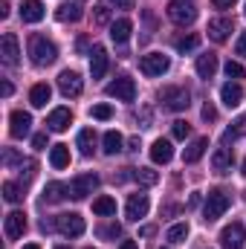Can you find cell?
<instances>
[{
  "mask_svg": "<svg viewBox=\"0 0 246 249\" xmlns=\"http://www.w3.org/2000/svg\"><path fill=\"white\" fill-rule=\"evenodd\" d=\"M168 67H171V58L162 55V53H148V55H142V61H139V70H142L145 75H151V78L168 72Z\"/></svg>",
  "mask_w": 246,
  "mask_h": 249,
  "instance_id": "obj_7",
  "label": "cell"
},
{
  "mask_svg": "<svg viewBox=\"0 0 246 249\" xmlns=\"http://www.w3.org/2000/svg\"><path fill=\"white\" fill-rule=\"evenodd\" d=\"M148 209H151L148 194H130L127 197V206H124V214H127V220H142L148 214Z\"/></svg>",
  "mask_w": 246,
  "mask_h": 249,
  "instance_id": "obj_13",
  "label": "cell"
},
{
  "mask_svg": "<svg viewBox=\"0 0 246 249\" xmlns=\"http://www.w3.org/2000/svg\"><path fill=\"white\" fill-rule=\"evenodd\" d=\"M96 188H99V177H96V174H78L75 180H70L67 191H70L72 200H84V197L93 194Z\"/></svg>",
  "mask_w": 246,
  "mask_h": 249,
  "instance_id": "obj_5",
  "label": "cell"
},
{
  "mask_svg": "<svg viewBox=\"0 0 246 249\" xmlns=\"http://www.w3.org/2000/svg\"><path fill=\"white\" fill-rule=\"evenodd\" d=\"M232 29H235V20L232 18H214V20H209V38L217 41V44H223Z\"/></svg>",
  "mask_w": 246,
  "mask_h": 249,
  "instance_id": "obj_16",
  "label": "cell"
},
{
  "mask_svg": "<svg viewBox=\"0 0 246 249\" xmlns=\"http://www.w3.org/2000/svg\"><path fill=\"white\" fill-rule=\"evenodd\" d=\"M67 194H70V191H67L64 183H50V186L44 188V200H47V203H61Z\"/></svg>",
  "mask_w": 246,
  "mask_h": 249,
  "instance_id": "obj_32",
  "label": "cell"
},
{
  "mask_svg": "<svg viewBox=\"0 0 246 249\" xmlns=\"http://www.w3.org/2000/svg\"><path fill=\"white\" fill-rule=\"evenodd\" d=\"M226 75H229V78L235 81V78H244L246 70H244V67H241L238 61H229V64H226Z\"/></svg>",
  "mask_w": 246,
  "mask_h": 249,
  "instance_id": "obj_38",
  "label": "cell"
},
{
  "mask_svg": "<svg viewBox=\"0 0 246 249\" xmlns=\"http://www.w3.org/2000/svg\"><path fill=\"white\" fill-rule=\"evenodd\" d=\"M119 249H139V247H136L133 241H124V244H122V247H119Z\"/></svg>",
  "mask_w": 246,
  "mask_h": 249,
  "instance_id": "obj_48",
  "label": "cell"
},
{
  "mask_svg": "<svg viewBox=\"0 0 246 249\" xmlns=\"http://www.w3.org/2000/svg\"><path fill=\"white\" fill-rule=\"evenodd\" d=\"M241 174H244V177H246V162H244V171H241Z\"/></svg>",
  "mask_w": 246,
  "mask_h": 249,
  "instance_id": "obj_50",
  "label": "cell"
},
{
  "mask_svg": "<svg viewBox=\"0 0 246 249\" xmlns=\"http://www.w3.org/2000/svg\"><path fill=\"white\" fill-rule=\"evenodd\" d=\"M105 93H107L110 99H119V102H133V99H136V84H133V78L119 75L116 81H110V84L105 87Z\"/></svg>",
  "mask_w": 246,
  "mask_h": 249,
  "instance_id": "obj_4",
  "label": "cell"
},
{
  "mask_svg": "<svg viewBox=\"0 0 246 249\" xmlns=\"http://www.w3.org/2000/svg\"><path fill=\"white\" fill-rule=\"evenodd\" d=\"M29 55H32V64L50 67V64H55V58H58V47L50 38H44V35H32L29 38Z\"/></svg>",
  "mask_w": 246,
  "mask_h": 249,
  "instance_id": "obj_1",
  "label": "cell"
},
{
  "mask_svg": "<svg viewBox=\"0 0 246 249\" xmlns=\"http://www.w3.org/2000/svg\"><path fill=\"white\" fill-rule=\"evenodd\" d=\"M87 249H93V247H87Z\"/></svg>",
  "mask_w": 246,
  "mask_h": 249,
  "instance_id": "obj_52",
  "label": "cell"
},
{
  "mask_svg": "<svg viewBox=\"0 0 246 249\" xmlns=\"http://www.w3.org/2000/svg\"><path fill=\"white\" fill-rule=\"evenodd\" d=\"M119 232H122V229H119V223H116V226H107V229H102V235H107V238H116Z\"/></svg>",
  "mask_w": 246,
  "mask_h": 249,
  "instance_id": "obj_46",
  "label": "cell"
},
{
  "mask_svg": "<svg viewBox=\"0 0 246 249\" xmlns=\"http://www.w3.org/2000/svg\"><path fill=\"white\" fill-rule=\"evenodd\" d=\"M3 232H6L9 241H18L26 232V214L23 212H9L6 214V223H3Z\"/></svg>",
  "mask_w": 246,
  "mask_h": 249,
  "instance_id": "obj_14",
  "label": "cell"
},
{
  "mask_svg": "<svg viewBox=\"0 0 246 249\" xmlns=\"http://www.w3.org/2000/svg\"><path fill=\"white\" fill-rule=\"evenodd\" d=\"M58 249H67V247H58Z\"/></svg>",
  "mask_w": 246,
  "mask_h": 249,
  "instance_id": "obj_51",
  "label": "cell"
},
{
  "mask_svg": "<svg viewBox=\"0 0 246 249\" xmlns=\"http://www.w3.org/2000/svg\"><path fill=\"white\" fill-rule=\"evenodd\" d=\"M203 119H206V122H214V119H217V110H214V105H209V102L203 105Z\"/></svg>",
  "mask_w": 246,
  "mask_h": 249,
  "instance_id": "obj_41",
  "label": "cell"
},
{
  "mask_svg": "<svg viewBox=\"0 0 246 249\" xmlns=\"http://www.w3.org/2000/svg\"><path fill=\"white\" fill-rule=\"evenodd\" d=\"M50 165L53 168H67L70 165V148L67 145H53L50 148Z\"/></svg>",
  "mask_w": 246,
  "mask_h": 249,
  "instance_id": "obj_27",
  "label": "cell"
},
{
  "mask_svg": "<svg viewBox=\"0 0 246 249\" xmlns=\"http://www.w3.org/2000/svg\"><path fill=\"white\" fill-rule=\"evenodd\" d=\"M23 249H41V247H38V244H26Z\"/></svg>",
  "mask_w": 246,
  "mask_h": 249,
  "instance_id": "obj_49",
  "label": "cell"
},
{
  "mask_svg": "<svg viewBox=\"0 0 246 249\" xmlns=\"http://www.w3.org/2000/svg\"><path fill=\"white\" fill-rule=\"evenodd\" d=\"M102 145H105V154H119L122 151V145H124V139H122V133L119 130H107L105 133V139H102Z\"/></svg>",
  "mask_w": 246,
  "mask_h": 249,
  "instance_id": "obj_28",
  "label": "cell"
},
{
  "mask_svg": "<svg viewBox=\"0 0 246 249\" xmlns=\"http://www.w3.org/2000/svg\"><path fill=\"white\" fill-rule=\"evenodd\" d=\"M206 148H209V139H206V136L194 139V142H191V145L183 151V162H197V160L206 154Z\"/></svg>",
  "mask_w": 246,
  "mask_h": 249,
  "instance_id": "obj_26",
  "label": "cell"
},
{
  "mask_svg": "<svg viewBox=\"0 0 246 249\" xmlns=\"http://www.w3.org/2000/svg\"><path fill=\"white\" fill-rule=\"evenodd\" d=\"M232 162H235L232 148H217V151L211 154V168H214L217 174H226V171L232 168Z\"/></svg>",
  "mask_w": 246,
  "mask_h": 249,
  "instance_id": "obj_22",
  "label": "cell"
},
{
  "mask_svg": "<svg viewBox=\"0 0 246 249\" xmlns=\"http://www.w3.org/2000/svg\"><path fill=\"white\" fill-rule=\"evenodd\" d=\"M171 244H183L185 238H188V223H174L171 229H168V235H165Z\"/></svg>",
  "mask_w": 246,
  "mask_h": 249,
  "instance_id": "obj_34",
  "label": "cell"
},
{
  "mask_svg": "<svg viewBox=\"0 0 246 249\" xmlns=\"http://www.w3.org/2000/svg\"><path fill=\"white\" fill-rule=\"evenodd\" d=\"M81 15H84V9H81V3H78V0L61 3V6L55 9V18H58L61 23H75V20H81Z\"/></svg>",
  "mask_w": 246,
  "mask_h": 249,
  "instance_id": "obj_20",
  "label": "cell"
},
{
  "mask_svg": "<svg viewBox=\"0 0 246 249\" xmlns=\"http://www.w3.org/2000/svg\"><path fill=\"white\" fill-rule=\"evenodd\" d=\"M133 180L139 186H157L159 183V174L154 168H133Z\"/></svg>",
  "mask_w": 246,
  "mask_h": 249,
  "instance_id": "obj_31",
  "label": "cell"
},
{
  "mask_svg": "<svg viewBox=\"0 0 246 249\" xmlns=\"http://www.w3.org/2000/svg\"><path fill=\"white\" fill-rule=\"evenodd\" d=\"M244 241H246L244 223H229V226L220 232V247L223 249H244Z\"/></svg>",
  "mask_w": 246,
  "mask_h": 249,
  "instance_id": "obj_10",
  "label": "cell"
},
{
  "mask_svg": "<svg viewBox=\"0 0 246 249\" xmlns=\"http://www.w3.org/2000/svg\"><path fill=\"white\" fill-rule=\"evenodd\" d=\"M32 145H35L38 151H41V148H47V133H35V136H32Z\"/></svg>",
  "mask_w": 246,
  "mask_h": 249,
  "instance_id": "obj_42",
  "label": "cell"
},
{
  "mask_svg": "<svg viewBox=\"0 0 246 249\" xmlns=\"http://www.w3.org/2000/svg\"><path fill=\"white\" fill-rule=\"evenodd\" d=\"M93 212L102 214V217H110V214H116V200L107 197V194H105V197H96V200H93Z\"/></svg>",
  "mask_w": 246,
  "mask_h": 249,
  "instance_id": "obj_29",
  "label": "cell"
},
{
  "mask_svg": "<svg viewBox=\"0 0 246 249\" xmlns=\"http://www.w3.org/2000/svg\"><path fill=\"white\" fill-rule=\"evenodd\" d=\"M220 102L232 110V107H238L241 102H244V87L238 84V81H226L223 87H220Z\"/></svg>",
  "mask_w": 246,
  "mask_h": 249,
  "instance_id": "obj_18",
  "label": "cell"
},
{
  "mask_svg": "<svg viewBox=\"0 0 246 249\" xmlns=\"http://www.w3.org/2000/svg\"><path fill=\"white\" fill-rule=\"evenodd\" d=\"M171 133H174V139H185V136L191 133V124H188V122H174Z\"/></svg>",
  "mask_w": 246,
  "mask_h": 249,
  "instance_id": "obj_39",
  "label": "cell"
},
{
  "mask_svg": "<svg viewBox=\"0 0 246 249\" xmlns=\"http://www.w3.org/2000/svg\"><path fill=\"white\" fill-rule=\"evenodd\" d=\"M93 145H96V133H93V127L78 130V151H81L84 157H90V154H93Z\"/></svg>",
  "mask_w": 246,
  "mask_h": 249,
  "instance_id": "obj_30",
  "label": "cell"
},
{
  "mask_svg": "<svg viewBox=\"0 0 246 249\" xmlns=\"http://www.w3.org/2000/svg\"><path fill=\"white\" fill-rule=\"evenodd\" d=\"M0 93H3V96H12V84H9V81H3V87H0Z\"/></svg>",
  "mask_w": 246,
  "mask_h": 249,
  "instance_id": "obj_47",
  "label": "cell"
},
{
  "mask_svg": "<svg viewBox=\"0 0 246 249\" xmlns=\"http://www.w3.org/2000/svg\"><path fill=\"white\" fill-rule=\"evenodd\" d=\"M159 99L165 102V107H168V110H185V107L191 105V96H188V90H185V87H165Z\"/></svg>",
  "mask_w": 246,
  "mask_h": 249,
  "instance_id": "obj_9",
  "label": "cell"
},
{
  "mask_svg": "<svg viewBox=\"0 0 246 249\" xmlns=\"http://www.w3.org/2000/svg\"><path fill=\"white\" fill-rule=\"evenodd\" d=\"M55 229L61 232L64 238H78V235H84V217L75 214V212L58 214V217H55Z\"/></svg>",
  "mask_w": 246,
  "mask_h": 249,
  "instance_id": "obj_6",
  "label": "cell"
},
{
  "mask_svg": "<svg viewBox=\"0 0 246 249\" xmlns=\"http://www.w3.org/2000/svg\"><path fill=\"white\" fill-rule=\"evenodd\" d=\"M29 130H32V116L26 110H12V116H9V133L15 139H23Z\"/></svg>",
  "mask_w": 246,
  "mask_h": 249,
  "instance_id": "obj_12",
  "label": "cell"
},
{
  "mask_svg": "<svg viewBox=\"0 0 246 249\" xmlns=\"http://www.w3.org/2000/svg\"><path fill=\"white\" fill-rule=\"evenodd\" d=\"M235 53H238V55H244V58H246V32L241 35V38H238V47H235Z\"/></svg>",
  "mask_w": 246,
  "mask_h": 249,
  "instance_id": "obj_44",
  "label": "cell"
},
{
  "mask_svg": "<svg viewBox=\"0 0 246 249\" xmlns=\"http://www.w3.org/2000/svg\"><path fill=\"white\" fill-rule=\"evenodd\" d=\"M90 116H93V119H102V122H107V119L113 116V107H110V105H96V107L90 110Z\"/></svg>",
  "mask_w": 246,
  "mask_h": 249,
  "instance_id": "obj_36",
  "label": "cell"
},
{
  "mask_svg": "<svg viewBox=\"0 0 246 249\" xmlns=\"http://www.w3.org/2000/svg\"><path fill=\"white\" fill-rule=\"evenodd\" d=\"M0 55H3V64H6V67H18V61H20V47H18L15 32H6V35H3V41H0Z\"/></svg>",
  "mask_w": 246,
  "mask_h": 249,
  "instance_id": "obj_11",
  "label": "cell"
},
{
  "mask_svg": "<svg viewBox=\"0 0 246 249\" xmlns=\"http://www.w3.org/2000/svg\"><path fill=\"white\" fill-rule=\"evenodd\" d=\"M50 96H53V87H50V84H35V87L29 90V105H32V107H47Z\"/></svg>",
  "mask_w": 246,
  "mask_h": 249,
  "instance_id": "obj_25",
  "label": "cell"
},
{
  "mask_svg": "<svg viewBox=\"0 0 246 249\" xmlns=\"http://www.w3.org/2000/svg\"><path fill=\"white\" fill-rule=\"evenodd\" d=\"M107 3L116 9H133V0H107Z\"/></svg>",
  "mask_w": 246,
  "mask_h": 249,
  "instance_id": "obj_45",
  "label": "cell"
},
{
  "mask_svg": "<svg viewBox=\"0 0 246 249\" xmlns=\"http://www.w3.org/2000/svg\"><path fill=\"white\" fill-rule=\"evenodd\" d=\"M58 90H61V96H67V99H75V96H81L84 81H81V75L75 70H64L61 75H58Z\"/></svg>",
  "mask_w": 246,
  "mask_h": 249,
  "instance_id": "obj_8",
  "label": "cell"
},
{
  "mask_svg": "<svg viewBox=\"0 0 246 249\" xmlns=\"http://www.w3.org/2000/svg\"><path fill=\"white\" fill-rule=\"evenodd\" d=\"M70 124H72V113H70V107H55V110L47 116V130H53V133H64Z\"/></svg>",
  "mask_w": 246,
  "mask_h": 249,
  "instance_id": "obj_15",
  "label": "cell"
},
{
  "mask_svg": "<svg viewBox=\"0 0 246 249\" xmlns=\"http://www.w3.org/2000/svg\"><path fill=\"white\" fill-rule=\"evenodd\" d=\"M174 47H177V53H194V50H197V47H200V35H194V32H191V35H183V38H177V41H174Z\"/></svg>",
  "mask_w": 246,
  "mask_h": 249,
  "instance_id": "obj_33",
  "label": "cell"
},
{
  "mask_svg": "<svg viewBox=\"0 0 246 249\" xmlns=\"http://www.w3.org/2000/svg\"><path fill=\"white\" fill-rule=\"evenodd\" d=\"M244 127H246V119H238V122H235V127H229V130H226V136H223V139L229 142V139L241 136V133H244Z\"/></svg>",
  "mask_w": 246,
  "mask_h": 249,
  "instance_id": "obj_40",
  "label": "cell"
},
{
  "mask_svg": "<svg viewBox=\"0 0 246 249\" xmlns=\"http://www.w3.org/2000/svg\"><path fill=\"white\" fill-rule=\"evenodd\" d=\"M44 15H47V9L41 0H23L20 3V20L23 23H41Z\"/></svg>",
  "mask_w": 246,
  "mask_h": 249,
  "instance_id": "obj_17",
  "label": "cell"
},
{
  "mask_svg": "<svg viewBox=\"0 0 246 249\" xmlns=\"http://www.w3.org/2000/svg\"><path fill=\"white\" fill-rule=\"evenodd\" d=\"M235 3H238V0H211V6H214V9H232Z\"/></svg>",
  "mask_w": 246,
  "mask_h": 249,
  "instance_id": "obj_43",
  "label": "cell"
},
{
  "mask_svg": "<svg viewBox=\"0 0 246 249\" xmlns=\"http://www.w3.org/2000/svg\"><path fill=\"white\" fill-rule=\"evenodd\" d=\"M107 50L105 47H93V53H90V75L93 78H105V72H107Z\"/></svg>",
  "mask_w": 246,
  "mask_h": 249,
  "instance_id": "obj_19",
  "label": "cell"
},
{
  "mask_svg": "<svg viewBox=\"0 0 246 249\" xmlns=\"http://www.w3.org/2000/svg\"><path fill=\"white\" fill-rule=\"evenodd\" d=\"M130 32H133V23H130L127 18H119V20L110 23V38H113V44H124V41L130 38Z\"/></svg>",
  "mask_w": 246,
  "mask_h": 249,
  "instance_id": "obj_24",
  "label": "cell"
},
{
  "mask_svg": "<svg viewBox=\"0 0 246 249\" xmlns=\"http://www.w3.org/2000/svg\"><path fill=\"white\" fill-rule=\"evenodd\" d=\"M93 20H96L99 26L110 23V9H107V6H96V12H93Z\"/></svg>",
  "mask_w": 246,
  "mask_h": 249,
  "instance_id": "obj_37",
  "label": "cell"
},
{
  "mask_svg": "<svg viewBox=\"0 0 246 249\" xmlns=\"http://www.w3.org/2000/svg\"><path fill=\"white\" fill-rule=\"evenodd\" d=\"M3 197H6V203H20L23 188L18 186V183H3Z\"/></svg>",
  "mask_w": 246,
  "mask_h": 249,
  "instance_id": "obj_35",
  "label": "cell"
},
{
  "mask_svg": "<svg viewBox=\"0 0 246 249\" xmlns=\"http://www.w3.org/2000/svg\"><path fill=\"white\" fill-rule=\"evenodd\" d=\"M194 70H197L200 78H211V75L217 72V55H214V53H203V55H197Z\"/></svg>",
  "mask_w": 246,
  "mask_h": 249,
  "instance_id": "obj_23",
  "label": "cell"
},
{
  "mask_svg": "<svg viewBox=\"0 0 246 249\" xmlns=\"http://www.w3.org/2000/svg\"><path fill=\"white\" fill-rule=\"evenodd\" d=\"M229 206H232V197H229L226 191H220V188L209 191V197H206V203H203V217H206V223H214L217 217H223Z\"/></svg>",
  "mask_w": 246,
  "mask_h": 249,
  "instance_id": "obj_2",
  "label": "cell"
},
{
  "mask_svg": "<svg viewBox=\"0 0 246 249\" xmlns=\"http://www.w3.org/2000/svg\"><path fill=\"white\" fill-rule=\"evenodd\" d=\"M165 12H168V18H171L177 26H191V23L197 20V9H194L191 0H171Z\"/></svg>",
  "mask_w": 246,
  "mask_h": 249,
  "instance_id": "obj_3",
  "label": "cell"
},
{
  "mask_svg": "<svg viewBox=\"0 0 246 249\" xmlns=\"http://www.w3.org/2000/svg\"><path fill=\"white\" fill-rule=\"evenodd\" d=\"M171 157H174V148H171L168 139H157V142L151 145V160H154L157 165H168Z\"/></svg>",
  "mask_w": 246,
  "mask_h": 249,
  "instance_id": "obj_21",
  "label": "cell"
}]
</instances>
